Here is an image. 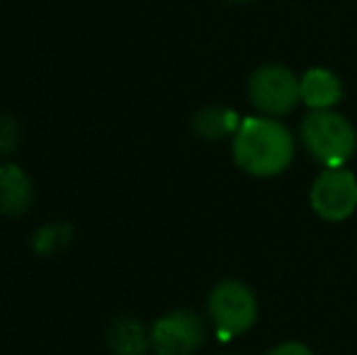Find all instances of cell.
I'll use <instances>...</instances> for the list:
<instances>
[{
	"label": "cell",
	"instance_id": "277c9868",
	"mask_svg": "<svg viewBox=\"0 0 357 355\" xmlns=\"http://www.w3.org/2000/svg\"><path fill=\"white\" fill-rule=\"evenodd\" d=\"M149 333L155 355H192L202 348L207 326L197 312L175 309L155 319Z\"/></svg>",
	"mask_w": 357,
	"mask_h": 355
},
{
	"label": "cell",
	"instance_id": "5bb4252c",
	"mask_svg": "<svg viewBox=\"0 0 357 355\" xmlns=\"http://www.w3.org/2000/svg\"><path fill=\"white\" fill-rule=\"evenodd\" d=\"M226 3H253V0H226Z\"/></svg>",
	"mask_w": 357,
	"mask_h": 355
},
{
	"label": "cell",
	"instance_id": "9c48e42d",
	"mask_svg": "<svg viewBox=\"0 0 357 355\" xmlns=\"http://www.w3.org/2000/svg\"><path fill=\"white\" fill-rule=\"evenodd\" d=\"M301 83V100L311 109H331L343 98V86L338 76L326 68H311L299 78Z\"/></svg>",
	"mask_w": 357,
	"mask_h": 355
},
{
	"label": "cell",
	"instance_id": "3957f363",
	"mask_svg": "<svg viewBox=\"0 0 357 355\" xmlns=\"http://www.w3.org/2000/svg\"><path fill=\"white\" fill-rule=\"evenodd\" d=\"M209 317L224 336H238L248 331L258 319V299L238 280H224L209 294Z\"/></svg>",
	"mask_w": 357,
	"mask_h": 355
},
{
	"label": "cell",
	"instance_id": "8fae6325",
	"mask_svg": "<svg viewBox=\"0 0 357 355\" xmlns=\"http://www.w3.org/2000/svg\"><path fill=\"white\" fill-rule=\"evenodd\" d=\"M75 232L68 222H56V224H44L37 229V234L32 236V248L39 256H52V253L66 248L73 241Z\"/></svg>",
	"mask_w": 357,
	"mask_h": 355
},
{
	"label": "cell",
	"instance_id": "4fadbf2b",
	"mask_svg": "<svg viewBox=\"0 0 357 355\" xmlns=\"http://www.w3.org/2000/svg\"><path fill=\"white\" fill-rule=\"evenodd\" d=\"M268 355H314L309 351V348L304 346V343H294V341H289V343H282V346H278V348H273Z\"/></svg>",
	"mask_w": 357,
	"mask_h": 355
},
{
	"label": "cell",
	"instance_id": "52a82bcc",
	"mask_svg": "<svg viewBox=\"0 0 357 355\" xmlns=\"http://www.w3.org/2000/svg\"><path fill=\"white\" fill-rule=\"evenodd\" d=\"M34 204V185L17 163H0V214L22 217Z\"/></svg>",
	"mask_w": 357,
	"mask_h": 355
},
{
	"label": "cell",
	"instance_id": "8992f818",
	"mask_svg": "<svg viewBox=\"0 0 357 355\" xmlns=\"http://www.w3.org/2000/svg\"><path fill=\"white\" fill-rule=\"evenodd\" d=\"M311 209L326 222H343L357 207V178L348 168H326L311 185Z\"/></svg>",
	"mask_w": 357,
	"mask_h": 355
},
{
	"label": "cell",
	"instance_id": "7a4b0ae2",
	"mask_svg": "<svg viewBox=\"0 0 357 355\" xmlns=\"http://www.w3.org/2000/svg\"><path fill=\"white\" fill-rule=\"evenodd\" d=\"M301 144L319 163L338 168L355 153L357 134L335 109H311L301 122Z\"/></svg>",
	"mask_w": 357,
	"mask_h": 355
},
{
	"label": "cell",
	"instance_id": "30bf717a",
	"mask_svg": "<svg viewBox=\"0 0 357 355\" xmlns=\"http://www.w3.org/2000/svg\"><path fill=\"white\" fill-rule=\"evenodd\" d=\"M241 127V119L236 112L226 107H202L192 117V129L199 139H207V142H216V139H224L226 134H236Z\"/></svg>",
	"mask_w": 357,
	"mask_h": 355
},
{
	"label": "cell",
	"instance_id": "5b68a950",
	"mask_svg": "<svg viewBox=\"0 0 357 355\" xmlns=\"http://www.w3.org/2000/svg\"><path fill=\"white\" fill-rule=\"evenodd\" d=\"M248 98L260 112L280 117L291 112L301 100V83L289 68L270 63L250 76Z\"/></svg>",
	"mask_w": 357,
	"mask_h": 355
},
{
	"label": "cell",
	"instance_id": "6da1fadb",
	"mask_svg": "<svg viewBox=\"0 0 357 355\" xmlns=\"http://www.w3.org/2000/svg\"><path fill=\"white\" fill-rule=\"evenodd\" d=\"M234 161L250 176H278L294 158V137L284 124L265 117L241 122L234 134Z\"/></svg>",
	"mask_w": 357,
	"mask_h": 355
},
{
	"label": "cell",
	"instance_id": "7c38bea8",
	"mask_svg": "<svg viewBox=\"0 0 357 355\" xmlns=\"http://www.w3.org/2000/svg\"><path fill=\"white\" fill-rule=\"evenodd\" d=\"M22 142V129L13 114H0V156H10L17 151Z\"/></svg>",
	"mask_w": 357,
	"mask_h": 355
},
{
	"label": "cell",
	"instance_id": "ba28073f",
	"mask_svg": "<svg viewBox=\"0 0 357 355\" xmlns=\"http://www.w3.org/2000/svg\"><path fill=\"white\" fill-rule=\"evenodd\" d=\"M107 348L112 355H146L151 348V333L142 319L132 314H119L107 328Z\"/></svg>",
	"mask_w": 357,
	"mask_h": 355
}]
</instances>
